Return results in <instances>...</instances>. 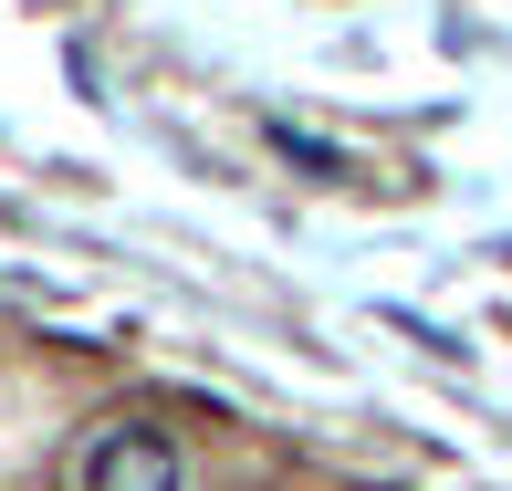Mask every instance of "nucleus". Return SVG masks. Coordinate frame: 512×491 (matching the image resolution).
<instances>
[{
    "label": "nucleus",
    "mask_w": 512,
    "mask_h": 491,
    "mask_svg": "<svg viewBox=\"0 0 512 491\" xmlns=\"http://www.w3.org/2000/svg\"><path fill=\"white\" fill-rule=\"evenodd\" d=\"M84 491H178V450L157 429H115L84 460Z\"/></svg>",
    "instance_id": "f257e3e1"
}]
</instances>
